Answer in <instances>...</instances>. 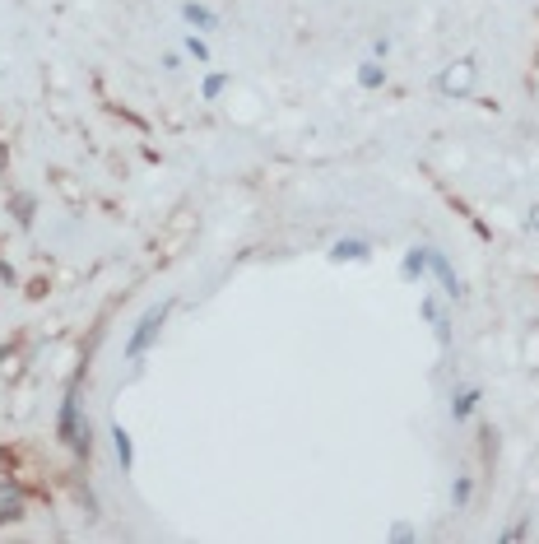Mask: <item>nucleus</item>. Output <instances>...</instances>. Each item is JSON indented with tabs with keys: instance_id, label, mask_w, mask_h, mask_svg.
I'll return each mask as SVG.
<instances>
[{
	"instance_id": "39448f33",
	"label": "nucleus",
	"mask_w": 539,
	"mask_h": 544,
	"mask_svg": "<svg viewBox=\"0 0 539 544\" xmlns=\"http://www.w3.org/2000/svg\"><path fill=\"white\" fill-rule=\"evenodd\" d=\"M61 438L79 447V424H75V396H70V400L61 405Z\"/></svg>"
},
{
	"instance_id": "9d476101",
	"label": "nucleus",
	"mask_w": 539,
	"mask_h": 544,
	"mask_svg": "<svg viewBox=\"0 0 539 544\" xmlns=\"http://www.w3.org/2000/svg\"><path fill=\"white\" fill-rule=\"evenodd\" d=\"M428 270V252H410L404 256V275H423Z\"/></svg>"
},
{
	"instance_id": "20e7f679",
	"label": "nucleus",
	"mask_w": 539,
	"mask_h": 544,
	"mask_svg": "<svg viewBox=\"0 0 539 544\" xmlns=\"http://www.w3.org/2000/svg\"><path fill=\"white\" fill-rule=\"evenodd\" d=\"M428 265L437 270V280L446 284V293H451V298L461 293V284H455V275H451V265H446V256H437V252H428Z\"/></svg>"
},
{
	"instance_id": "6e6552de",
	"label": "nucleus",
	"mask_w": 539,
	"mask_h": 544,
	"mask_svg": "<svg viewBox=\"0 0 539 544\" xmlns=\"http://www.w3.org/2000/svg\"><path fill=\"white\" fill-rule=\"evenodd\" d=\"M474 400H479V391H461V396L451 400V415H455V419H465V415L474 410Z\"/></svg>"
},
{
	"instance_id": "f257e3e1",
	"label": "nucleus",
	"mask_w": 539,
	"mask_h": 544,
	"mask_svg": "<svg viewBox=\"0 0 539 544\" xmlns=\"http://www.w3.org/2000/svg\"><path fill=\"white\" fill-rule=\"evenodd\" d=\"M474 79H479V66H474V61H455V66H446V70L437 75V94L465 98V94L474 89Z\"/></svg>"
},
{
	"instance_id": "ddd939ff",
	"label": "nucleus",
	"mask_w": 539,
	"mask_h": 544,
	"mask_svg": "<svg viewBox=\"0 0 539 544\" xmlns=\"http://www.w3.org/2000/svg\"><path fill=\"white\" fill-rule=\"evenodd\" d=\"M526 224H530V228H535V233H539V205H535V210H530V219H526Z\"/></svg>"
},
{
	"instance_id": "f03ea898",
	"label": "nucleus",
	"mask_w": 539,
	"mask_h": 544,
	"mask_svg": "<svg viewBox=\"0 0 539 544\" xmlns=\"http://www.w3.org/2000/svg\"><path fill=\"white\" fill-rule=\"evenodd\" d=\"M163 317H168V303H158V308H149V312H145L140 331L130 335V349H126L130 359H140V353H145V349L154 344V335H158V326H163Z\"/></svg>"
},
{
	"instance_id": "0eeeda50",
	"label": "nucleus",
	"mask_w": 539,
	"mask_h": 544,
	"mask_svg": "<svg viewBox=\"0 0 539 544\" xmlns=\"http://www.w3.org/2000/svg\"><path fill=\"white\" fill-rule=\"evenodd\" d=\"M363 256H367L363 242H335V261H363Z\"/></svg>"
},
{
	"instance_id": "7ed1b4c3",
	"label": "nucleus",
	"mask_w": 539,
	"mask_h": 544,
	"mask_svg": "<svg viewBox=\"0 0 539 544\" xmlns=\"http://www.w3.org/2000/svg\"><path fill=\"white\" fill-rule=\"evenodd\" d=\"M112 447H117V460H121V470H130V466H135V447H130V433H126L121 424L112 428Z\"/></svg>"
},
{
	"instance_id": "f8f14e48",
	"label": "nucleus",
	"mask_w": 539,
	"mask_h": 544,
	"mask_svg": "<svg viewBox=\"0 0 539 544\" xmlns=\"http://www.w3.org/2000/svg\"><path fill=\"white\" fill-rule=\"evenodd\" d=\"M186 51H191V57H196V61H209V47H205L200 38H191V42H186Z\"/></svg>"
},
{
	"instance_id": "1a4fd4ad",
	"label": "nucleus",
	"mask_w": 539,
	"mask_h": 544,
	"mask_svg": "<svg viewBox=\"0 0 539 544\" xmlns=\"http://www.w3.org/2000/svg\"><path fill=\"white\" fill-rule=\"evenodd\" d=\"M382 79H386V70H382V66H363V70H358V85H363V89H376Z\"/></svg>"
},
{
	"instance_id": "9b49d317",
	"label": "nucleus",
	"mask_w": 539,
	"mask_h": 544,
	"mask_svg": "<svg viewBox=\"0 0 539 544\" xmlns=\"http://www.w3.org/2000/svg\"><path fill=\"white\" fill-rule=\"evenodd\" d=\"M224 85H228V75H209V79H205V98H219Z\"/></svg>"
},
{
	"instance_id": "423d86ee",
	"label": "nucleus",
	"mask_w": 539,
	"mask_h": 544,
	"mask_svg": "<svg viewBox=\"0 0 539 544\" xmlns=\"http://www.w3.org/2000/svg\"><path fill=\"white\" fill-rule=\"evenodd\" d=\"M181 14H186V23H196V29H214V23H219V19H214L205 5H196V0H191V5H186Z\"/></svg>"
}]
</instances>
